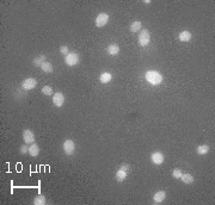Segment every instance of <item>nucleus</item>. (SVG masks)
<instances>
[{"mask_svg": "<svg viewBox=\"0 0 215 205\" xmlns=\"http://www.w3.org/2000/svg\"><path fill=\"white\" fill-rule=\"evenodd\" d=\"M145 76L151 85H160L163 82V75L158 71H148Z\"/></svg>", "mask_w": 215, "mask_h": 205, "instance_id": "1", "label": "nucleus"}, {"mask_svg": "<svg viewBox=\"0 0 215 205\" xmlns=\"http://www.w3.org/2000/svg\"><path fill=\"white\" fill-rule=\"evenodd\" d=\"M149 41H151V35H149V31L147 29H142L139 34V37H137V42L141 47H146L148 45Z\"/></svg>", "mask_w": 215, "mask_h": 205, "instance_id": "2", "label": "nucleus"}, {"mask_svg": "<svg viewBox=\"0 0 215 205\" xmlns=\"http://www.w3.org/2000/svg\"><path fill=\"white\" fill-rule=\"evenodd\" d=\"M128 169H129V165H122L119 169L116 172V175H115V178H116V180L119 181V182H122V181L124 180L125 178H127V175H128Z\"/></svg>", "mask_w": 215, "mask_h": 205, "instance_id": "3", "label": "nucleus"}, {"mask_svg": "<svg viewBox=\"0 0 215 205\" xmlns=\"http://www.w3.org/2000/svg\"><path fill=\"white\" fill-rule=\"evenodd\" d=\"M79 61H80V57H79V55L77 53H69L67 56H65L66 65L69 67L77 66L78 63H79Z\"/></svg>", "mask_w": 215, "mask_h": 205, "instance_id": "4", "label": "nucleus"}, {"mask_svg": "<svg viewBox=\"0 0 215 205\" xmlns=\"http://www.w3.org/2000/svg\"><path fill=\"white\" fill-rule=\"evenodd\" d=\"M75 150V145H74V141L71 139H67L63 142V151H65L66 155H73V153Z\"/></svg>", "mask_w": 215, "mask_h": 205, "instance_id": "5", "label": "nucleus"}, {"mask_svg": "<svg viewBox=\"0 0 215 205\" xmlns=\"http://www.w3.org/2000/svg\"><path fill=\"white\" fill-rule=\"evenodd\" d=\"M108 22H109V14L108 13H104L102 12L99 13L97 17H96V26H98V28H103V26H105L108 24Z\"/></svg>", "mask_w": 215, "mask_h": 205, "instance_id": "6", "label": "nucleus"}, {"mask_svg": "<svg viewBox=\"0 0 215 205\" xmlns=\"http://www.w3.org/2000/svg\"><path fill=\"white\" fill-rule=\"evenodd\" d=\"M151 161L154 165H161V163L165 161V156L164 154L160 151H154L152 155H151Z\"/></svg>", "mask_w": 215, "mask_h": 205, "instance_id": "7", "label": "nucleus"}, {"mask_svg": "<svg viewBox=\"0 0 215 205\" xmlns=\"http://www.w3.org/2000/svg\"><path fill=\"white\" fill-rule=\"evenodd\" d=\"M53 103L56 108H61L65 103V96L61 92H56L53 94Z\"/></svg>", "mask_w": 215, "mask_h": 205, "instance_id": "8", "label": "nucleus"}, {"mask_svg": "<svg viewBox=\"0 0 215 205\" xmlns=\"http://www.w3.org/2000/svg\"><path fill=\"white\" fill-rule=\"evenodd\" d=\"M36 85H37V81H36V79H34V78H28V79H25L23 82H22V87H23L24 90L29 91V90H32V88H35Z\"/></svg>", "mask_w": 215, "mask_h": 205, "instance_id": "9", "label": "nucleus"}, {"mask_svg": "<svg viewBox=\"0 0 215 205\" xmlns=\"http://www.w3.org/2000/svg\"><path fill=\"white\" fill-rule=\"evenodd\" d=\"M23 139L25 143L31 145V143L35 142V134L32 133L31 130H29V129H26V130L23 131Z\"/></svg>", "mask_w": 215, "mask_h": 205, "instance_id": "10", "label": "nucleus"}, {"mask_svg": "<svg viewBox=\"0 0 215 205\" xmlns=\"http://www.w3.org/2000/svg\"><path fill=\"white\" fill-rule=\"evenodd\" d=\"M165 198H166V192L164 190H161V191L155 192V194L153 196V202H154L155 204H160L161 202H164Z\"/></svg>", "mask_w": 215, "mask_h": 205, "instance_id": "11", "label": "nucleus"}, {"mask_svg": "<svg viewBox=\"0 0 215 205\" xmlns=\"http://www.w3.org/2000/svg\"><path fill=\"white\" fill-rule=\"evenodd\" d=\"M29 154L31 155V156H38V154H40V147H38V145L37 143H31V145H29Z\"/></svg>", "mask_w": 215, "mask_h": 205, "instance_id": "12", "label": "nucleus"}, {"mask_svg": "<svg viewBox=\"0 0 215 205\" xmlns=\"http://www.w3.org/2000/svg\"><path fill=\"white\" fill-rule=\"evenodd\" d=\"M191 37H192V35H191L190 31L184 30L179 34L178 38H179V41H182V42H189V41L191 39Z\"/></svg>", "mask_w": 215, "mask_h": 205, "instance_id": "13", "label": "nucleus"}, {"mask_svg": "<svg viewBox=\"0 0 215 205\" xmlns=\"http://www.w3.org/2000/svg\"><path fill=\"white\" fill-rule=\"evenodd\" d=\"M119 53V47L116 44V43H111L109 47H108V54L111 55V56H115Z\"/></svg>", "mask_w": 215, "mask_h": 205, "instance_id": "14", "label": "nucleus"}, {"mask_svg": "<svg viewBox=\"0 0 215 205\" xmlns=\"http://www.w3.org/2000/svg\"><path fill=\"white\" fill-rule=\"evenodd\" d=\"M111 78H113V76H111V73L104 72L99 75V81H101L102 84H109V82L111 81Z\"/></svg>", "mask_w": 215, "mask_h": 205, "instance_id": "15", "label": "nucleus"}, {"mask_svg": "<svg viewBox=\"0 0 215 205\" xmlns=\"http://www.w3.org/2000/svg\"><path fill=\"white\" fill-rule=\"evenodd\" d=\"M180 179H182V181H183L184 184H188V185L194 184V181H195L194 176H192L191 174H189V173H183L182 176H180Z\"/></svg>", "mask_w": 215, "mask_h": 205, "instance_id": "16", "label": "nucleus"}, {"mask_svg": "<svg viewBox=\"0 0 215 205\" xmlns=\"http://www.w3.org/2000/svg\"><path fill=\"white\" fill-rule=\"evenodd\" d=\"M44 62H46V56L44 55H38V56H36L35 59L32 60V63L36 67H41Z\"/></svg>", "mask_w": 215, "mask_h": 205, "instance_id": "17", "label": "nucleus"}, {"mask_svg": "<svg viewBox=\"0 0 215 205\" xmlns=\"http://www.w3.org/2000/svg\"><path fill=\"white\" fill-rule=\"evenodd\" d=\"M141 26H142L141 22H140V20H135V22H133V23L130 24V26H129V30H130L131 32H136V31L141 30Z\"/></svg>", "mask_w": 215, "mask_h": 205, "instance_id": "18", "label": "nucleus"}, {"mask_svg": "<svg viewBox=\"0 0 215 205\" xmlns=\"http://www.w3.org/2000/svg\"><path fill=\"white\" fill-rule=\"evenodd\" d=\"M47 203V199L43 194H38L34 198V204L35 205H44Z\"/></svg>", "mask_w": 215, "mask_h": 205, "instance_id": "19", "label": "nucleus"}, {"mask_svg": "<svg viewBox=\"0 0 215 205\" xmlns=\"http://www.w3.org/2000/svg\"><path fill=\"white\" fill-rule=\"evenodd\" d=\"M196 151L198 155H206L209 151V147L207 145H201L196 148Z\"/></svg>", "mask_w": 215, "mask_h": 205, "instance_id": "20", "label": "nucleus"}, {"mask_svg": "<svg viewBox=\"0 0 215 205\" xmlns=\"http://www.w3.org/2000/svg\"><path fill=\"white\" fill-rule=\"evenodd\" d=\"M41 69L44 73H52L53 72V65H52L50 62H47V61H46V62L41 66Z\"/></svg>", "mask_w": 215, "mask_h": 205, "instance_id": "21", "label": "nucleus"}, {"mask_svg": "<svg viewBox=\"0 0 215 205\" xmlns=\"http://www.w3.org/2000/svg\"><path fill=\"white\" fill-rule=\"evenodd\" d=\"M42 93L44 96H53V88L50 86H43L42 87Z\"/></svg>", "mask_w": 215, "mask_h": 205, "instance_id": "22", "label": "nucleus"}, {"mask_svg": "<svg viewBox=\"0 0 215 205\" xmlns=\"http://www.w3.org/2000/svg\"><path fill=\"white\" fill-rule=\"evenodd\" d=\"M182 174H183V172H182V169H179V168L173 169V172H172V176H173V179H180V176H182Z\"/></svg>", "mask_w": 215, "mask_h": 205, "instance_id": "23", "label": "nucleus"}, {"mask_svg": "<svg viewBox=\"0 0 215 205\" xmlns=\"http://www.w3.org/2000/svg\"><path fill=\"white\" fill-rule=\"evenodd\" d=\"M60 53L62 55H65V56H67V55L69 54V49H68L67 45H61L60 47Z\"/></svg>", "mask_w": 215, "mask_h": 205, "instance_id": "24", "label": "nucleus"}, {"mask_svg": "<svg viewBox=\"0 0 215 205\" xmlns=\"http://www.w3.org/2000/svg\"><path fill=\"white\" fill-rule=\"evenodd\" d=\"M20 153H22V154H26V153H29V145H28V143H25L24 145L20 147Z\"/></svg>", "mask_w": 215, "mask_h": 205, "instance_id": "25", "label": "nucleus"}]
</instances>
